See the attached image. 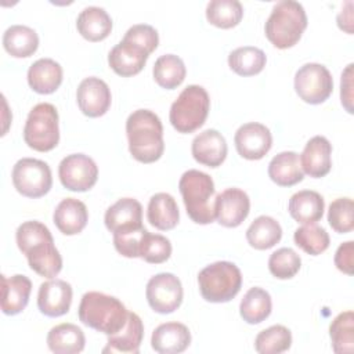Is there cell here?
<instances>
[{"label":"cell","mask_w":354,"mask_h":354,"mask_svg":"<svg viewBox=\"0 0 354 354\" xmlns=\"http://www.w3.org/2000/svg\"><path fill=\"white\" fill-rule=\"evenodd\" d=\"M18 249L26 256L29 267L44 278H54L62 268V257L54 246L50 230L40 221L22 223L15 232Z\"/></svg>","instance_id":"6da1fadb"},{"label":"cell","mask_w":354,"mask_h":354,"mask_svg":"<svg viewBox=\"0 0 354 354\" xmlns=\"http://www.w3.org/2000/svg\"><path fill=\"white\" fill-rule=\"evenodd\" d=\"M129 151L141 163L156 162L165 149L163 126L149 109H137L126 120Z\"/></svg>","instance_id":"7a4b0ae2"},{"label":"cell","mask_w":354,"mask_h":354,"mask_svg":"<svg viewBox=\"0 0 354 354\" xmlns=\"http://www.w3.org/2000/svg\"><path fill=\"white\" fill-rule=\"evenodd\" d=\"M77 315L86 326L109 336L126 325L129 311L115 296L101 292H87L82 296Z\"/></svg>","instance_id":"3957f363"},{"label":"cell","mask_w":354,"mask_h":354,"mask_svg":"<svg viewBox=\"0 0 354 354\" xmlns=\"http://www.w3.org/2000/svg\"><path fill=\"white\" fill-rule=\"evenodd\" d=\"M178 189L183 196L187 214L196 224H210L216 218L214 183L203 171L187 170L180 181Z\"/></svg>","instance_id":"277c9868"},{"label":"cell","mask_w":354,"mask_h":354,"mask_svg":"<svg viewBox=\"0 0 354 354\" xmlns=\"http://www.w3.org/2000/svg\"><path fill=\"white\" fill-rule=\"evenodd\" d=\"M306 28L307 15L304 7L295 0H282L272 7L266 21L264 32L277 48H289L300 40Z\"/></svg>","instance_id":"5b68a950"},{"label":"cell","mask_w":354,"mask_h":354,"mask_svg":"<svg viewBox=\"0 0 354 354\" xmlns=\"http://www.w3.org/2000/svg\"><path fill=\"white\" fill-rule=\"evenodd\" d=\"M199 292L206 301L225 303L241 290V270L231 261H216L198 274Z\"/></svg>","instance_id":"8992f818"},{"label":"cell","mask_w":354,"mask_h":354,"mask_svg":"<svg viewBox=\"0 0 354 354\" xmlns=\"http://www.w3.org/2000/svg\"><path fill=\"white\" fill-rule=\"evenodd\" d=\"M209 109L207 91L202 86L189 84L171 104L169 119L178 133H192L205 123Z\"/></svg>","instance_id":"52a82bcc"},{"label":"cell","mask_w":354,"mask_h":354,"mask_svg":"<svg viewBox=\"0 0 354 354\" xmlns=\"http://www.w3.org/2000/svg\"><path fill=\"white\" fill-rule=\"evenodd\" d=\"M24 140L35 151L47 152L59 141L58 112L53 104L40 102L35 105L25 122Z\"/></svg>","instance_id":"ba28073f"},{"label":"cell","mask_w":354,"mask_h":354,"mask_svg":"<svg viewBox=\"0 0 354 354\" xmlns=\"http://www.w3.org/2000/svg\"><path fill=\"white\" fill-rule=\"evenodd\" d=\"M11 177L15 189L28 198H40L53 185L50 166L35 158L19 159L12 167Z\"/></svg>","instance_id":"9c48e42d"},{"label":"cell","mask_w":354,"mask_h":354,"mask_svg":"<svg viewBox=\"0 0 354 354\" xmlns=\"http://www.w3.org/2000/svg\"><path fill=\"white\" fill-rule=\"evenodd\" d=\"M295 90L307 104H321L333 91V79L326 66L308 62L300 66L295 75Z\"/></svg>","instance_id":"30bf717a"},{"label":"cell","mask_w":354,"mask_h":354,"mask_svg":"<svg viewBox=\"0 0 354 354\" xmlns=\"http://www.w3.org/2000/svg\"><path fill=\"white\" fill-rule=\"evenodd\" d=\"M145 296L149 307L159 314H170L183 303L181 281L171 272H160L149 278Z\"/></svg>","instance_id":"8fae6325"},{"label":"cell","mask_w":354,"mask_h":354,"mask_svg":"<svg viewBox=\"0 0 354 354\" xmlns=\"http://www.w3.org/2000/svg\"><path fill=\"white\" fill-rule=\"evenodd\" d=\"M61 184L75 192H84L94 187L98 177L95 162L84 153H72L65 156L58 166Z\"/></svg>","instance_id":"7c38bea8"},{"label":"cell","mask_w":354,"mask_h":354,"mask_svg":"<svg viewBox=\"0 0 354 354\" xmlns=\"http://www.w3.org/2000/svg\"><path fill=\"white\" fill-rule=\"evenodd\" d=\"M238 153L249 160L261 159L272 145V136L267 126L250 122L242 124L234 137Z\"/></svg>","instance_id":"4fadbf2b"},{"label":"cell","mask_w":354,"mask_h":354,"mask_svg":"<svg viewBox=\"0 0 354 354\" xmlns=\"http://www.w3.org/2000/svg\"><path fill=\"white\" fill-rule=\"evenodd\" d=\"M214 210L217 221L228 228L238 227L248 217L250 210V199L248 194L239 188H227L216 195Z\"/></svg>","instance_id":"5bb4252c"},{"label":"cell","mask_w":354,"mask_h":354,"mask_svg":"<svg viewBox=\"0 0 354 354\" xmlns=\"http://www.w3.org/2000/svg\"><path fill=\"white\" fill-rule=\"evenodd\" d=\"M111 98L108 84L95 76L83 79L76 91L77 105L88 118L102 116L111 106Z\"/></svg>","instance_id":"9a60e30c"},{"label":"cell","mask_w":354,"mask_h":354,"mask_svg":"<svg viewBox=\"0 0 354 354\" xmlns=\"http://www.w3.org/2000/svg\"><path fill=\"white\" fill-rule=\"evenodd\" d=\"M104 221L112 234L142 228V206L134 198H122L106 209Z\"/></svg>","instance_id":"2e32d148"},{"label":"cell","mask_w":354,"mask_h":354,"mask_svg":"<svg viewBox=\"0 0 354 354\" xmlns=\"http://www.w3.org/2000/svg\"><path fill=\"white\" fill-rule=\"evenodd\" d=\"M72 304V286L62 279H50L40 285L37 307L47 317L66 314Z\"/></svg>","instance_id":"e0dca14e"},{"label":"cell","mask_w":354,"mask_h":354,"mask_svg":"<svg viewBox=\"0 0 354 354\" xmlns=\"http://www.w3.org/2000/svg\"><path fill=\"white\" fill-rule=\"evenodd\" d=\"M332 145L324 136L310 138L300 155L303 173L314 178H321L330 171L332 167Z\"/></svg>","instance_id":"ac0fdd59"},{"label":"cell","mask_w":354,"mask_h":354,"mask_svg":"<svg viewBox=\"0 0 354 354\" xmlns=\"http://www.w3.org/2000/svg\"><path fill=\"white\" fill-rule=\"evenodd\" d=\"M191 151L198 163L209 167H217L225 160L227 141L217 130L207 129L194 138Z\"/></svg>","instance_id":"d6986e66"},{"label":"cell","mask_w":354,"mask_h":354,"mask_svg":"<svg viewBox=\"0 0 354 354\" xmlns=\"http://www.w3.org/2000/svg\"><path fill=\"white\" fill-rule=\"evenodd\" d=\"M148 57L138 46L122 40L109 51L108 64L116 75L129 77L141 72Z\"/></svg>","instance_id":"ffe728a7"},{"label":"cell","mask_w":354,"mask_h":354,"mask_svg":"<svg viewBox=\"0 0 354 354\" xmlns=\"http://www.w3.org/2000/svg\"><path fill=\"white\" fill-rule=\"evenodd\" d=\"M191 343L189 329L180 322H166L155 328L151 337L152 348L159 354L183 353Z\"/></svg>","instance_id":"44dd1931"},{"label":"cell","mask_w":354,"mask_h":354,"mask_svg":"<svg viewBox=\"0 0 354 354\" xmlns=\"http://www.w3.org/2000/svg\"><path fill=\"white\" fill-rule=\"evenodd\" d=\"M30 290L32 282L28 277L1 275V311L7 315L19 314L29 301Z\"/></svg>","instance_id":"7402d4cb"},{"label":"cell","mask_w":354,"mask_h":354,"mask_svg":"<svg viewBox=\"0 0 354 354\" xmlns=\"http://www.w3.org/2000/svg\"><path fill=\"white\" fill-rule=\"evenodd\" d=\"M55 227L65 235H76L87 224L88 213L86 205L75 198L62 199L53 214Z\"/></svg>","instance_id":"603a6c76"},{"label":"cell","mask_w":354,"mask_h":354,"mask_svg":"<svg viewBox=\"0 0 354 354\" xmlns=\"http://www.w3.org/2000/svg\"><path fill=\"white\" fill-rule=\"evenodd\" d=\"M144 336V325L141 318L129 311V317L126 325L116 333L108 336L106 347L102 353H126V354H137L140 351L141 340Z\"/></svg>","instance_id":"cb8c5ba5"},{"label":"cell","mask_w":354,"mask_h":354,"mask_svg":"<svg viewBox=\"0 0 354 354\" xmlns=\"http://www.w3.org/2000/svg\"><path fill=\"white\" fill-rule=\"evenodd\" d=\"M28 83L39 94H51L62 83V68L51 58H40L29 66Z\"/></svg>","instance_id":"d4e9b609"},{"label":"cell","mask_w":354,"mask_h":354,"mask_svg":"<svg viewBox=\"0 0 354 354\" xmlns=\"http://www.w3.org/2000/svg\"><path fill=\"white\" fill-rule=\"evenodd\" d=\"M325 202L324 198L311 189H303L293 194L288 203L289 214L301 224H314L322 218Z\"/></svg>","instance_id":"484cf974"},{"label":"cell","mask_w":354,"mask_h":354,"mask_svg":"<svg viewBox=\"0 0 354 354\" xmlns=\"http://www.w3.org/2000/svg\"><path fill=\"white\" fill-rule=\"evenodd\" d=\"M79 33L88 41H100L108 37L112 30V19L109 14L97 6L86 7L76 19Z\"/></svg>","instance_id":"4316f807"},{"label":"cell","mask_w":354,"mask_h":354,"mask_svg":"<svg viewBox=\"0 0 354 354\" xmlns=\"http://www.w3.org/2000/svg\"><path fill=\"white\" fill-rule=\"evenodd\" d=\"M147 218L151 225L160 231L173 230L180 218L176 199L167 192H158L152 195L147 209Z\"/></svg>","instance_id":"83f0119b"},{"label":"cell","mask_w":354,"mask_h":354,"mask_svg":"<svg viewBox=\"0 0 354 354\" xmlns=\"http://www.w3.org/2000/svg\"><path fill=\"white\" fill-rule=\"evenodd\" d=\"M84 344V333L75 324L55 325L47 335V346L55 354H77L83 351Z\"/></svg>","instance_id":"f1b7e54d"},{"label":"cell","mask_w":354,"mask_h":354,"mask_svg":"<svg viewBox=\"0 0 354 354\" xmlns=\"http://www.w3.org/2000/svg\"><path fill=\"white\" fill-rule=\"evenodd\" d=\"M270 178L281 187H292L304 177L300 158L293 151H283L275 155L268 165Z\"/></svg>","instance_id":"f546056e"},{"label":"cell","mask_w":354,"mask_h":354,"mask_svg":"<svg viewBox=\"0 0 354 354\" xmlns=\"http://www.w3.org/2000/svg\"><path fill=\"white\" fill-rule=\"evenodd\" d=\"M3 46L12 57L26 58L37 50L39 36L26 25H11L3 35Z\"/></svg>","instance_id":"4dcf8cb0"},{"label":"cell","mask_w":354,"mask_h":354,"mask_svg":"<svg viewBox=\"0 0 354 354\" xmlns=\"http://www.w3.org/2000/svg\"><path fill=\"white\" fill-rule=\"evenodd\" d=\"M282 238L279 223L270 216H259L246 230L249 245L257 250H266L278 243Z\"/></svg>","instance_id":"1f68e13d"},{"label":"cell","mask_w":354,"mask_h":354,"mask_svg":"<svg viewBox=\"0 0 354 354\" xmlns=\"http://www.w3.org/2000/svg\"><path fill=\"white\" fill-rule=\"evenodd\" d=\"M272 303L271 296L267 290L254 286L250 288L239 304V313L243 321L248 324H260L271 314Z\"/></svg>","instance_id":"d6a6232c"},{"label":"cell","mask_w":354,"mask_h":354,"mask_svg":"<svg viewBox=\"0 0 354 354\" xmlns=\"http://www.w3.org/2000/svg\"><path fill=\"white\" fill-rule=\"evenodd\" d=\"M267 57L263 50L253 46H243L232 50L228 55L230 68L239 76H253L263 71Z\"/></svg>","instance_id":"836d02e7"},{"label":"cell","mask_w":354,"mask_h":354,"mask_svg":"<svg viewBox=\"0 0 354 354\" xmlns=\"http://www.w3.org/2000/svg\"><path fill=\"white\" fill-rule=\"evenodd\" d=\"M152 72L155 82L160 87L173 90L184 82L187 69L180 57L174 54H165L155 61Z\"/></svg>","instance_id":"e575fe53"},{"label":"cell","mask_w":354,"mask_h":354,"mask_svg":"<svg viewBox=\"0 0 354 354\" xmlns=\"http://www.w3.org/2000/svg\"><path fill=\"white\" fill-rule=\"evenodd\" d=\"M332 348L336 354H351L354 351V313H340L329 326Z\"/></svg>","instance_id":"d590c367"},{"label":"cell","mask_w":354,"mask_h":354,"mask_svg":"<svg viewBox=\"0 0 354 354\" xmlns=\"http://www.w3.org/2000/svg\"><path fill=\"white\" fill-rule=\"evenodd\" d=\"M243 17V7L238 0H212L206 6L207 21L221 29L234 28Z\"/></svg>","instance_id":"8d00e7d4"},{"label":"cell","mask_w":354,"mask_h":354,"mask_svg":"<svg viewBox=\"0 0 354 354\" xmlns=\"http://www.w3.org/2000/svg\"><path fill=\"white\" fill-rule=\"evenodd\" d=\"M292 333L283 325H272L261 330L254 339V348L260 354H279L290 348Z\"/></svg>","instance_id":"74e56055"},{"label":"cell","mask_w":354,"mask_h":354,"mask_svg":"<svg viewBox=\"0 0 354 354\" xmlns=\"http://www.w3.org/2000/svg\"><path fill=\"white\" fill-rule=\"evenodd\" d=\"M295 243L311 256H318L329 248L330 239L325 228L314 224H304L293 234Z\"/></svg>","instance_id":"f35d334b"},{"label":"cell","mask_w":354,"mask_h":354,"mask_svg":"<svg viewBox=\"0 0 354 354\" xmlns=\"http://www.w3.org/2000/svg\"><path fill=\"white\" fill-rule=\"evenodd\" d=\"M301 266L300 256L290 248H281L271 253L268 259V270L278 279L293 278Z\"/></svg>","instance_id":"ab89813d"},{"label":"cell","mask_w":354,"mask_h":354,"mask_svg":"<svg viewBox=\"0 0 354 354\" xmlns=\"http://www.w3.org/2000/svg\"><path fill=\"white\" fill-rule=\"evenodd\" d=\"M171 254L170 241L160 234H151L145 231L140 243V257L147 263H165Z\"/></svg>","instance_id":"60d3db41"},{"label":"cell","mask_w":354,"mask_h":354,"mask_svg":"<svg viewBox=\"0 0 354 354\" xmlns=\"http://www.w3.org/2000/svg\"><path fill=\"white\" fill-rule=\"evenodd\" d=\"M354 202L351 198L335 199L328 210V221L332 230L339 234H346L354 228Z\"/></svg>","instance_id":"b9f144b4"},{"label":"cell","mask_w":354,"mask_h":354,"mask_svg":"<svg viewBox=\"0 0 354 354\" xmlns=\"http://www.w3.org/2000/svg\"><path fill=\"white\" fill-rule=\"evenodd\" d=\"M122 40L138 46L149 55L158 47L159 36L153 26L147 24H137L127 29Z\"/></svg>","instance_id":"7bdbcfd3"},{"label":"cell","mask_w":354,"mask_h":354,"mask_svg":"<svg viewBox=\"0 0 354 354\" xmlns=\"http://www.w3.org/2000/svg\"><path fill=\"white\" fill-rule=\"evenodd\" d=\"M145 231L147 230L142 227L134 231L113 234L115 249L124 257H140V243Z\"/></svg>","instance_id":"ee69618b"},{"label":"cell","mask_w":354,"mask_h":354,"mask_svg":"<svg viewBox=\"0 0 354 354\" xmlns=\"http://www.w3.org/2000/svg\"><path fill=\"white\" fill-rule=\"evenodd\" d=\"M335 266L339 271L353 275L354 272V242L347 241L342 243L335 253Z\"/></svg>","instance_id":"f6af8a7d"},{"label":"cell","mask_w":354,"mask_h":354,"mask_svg":"<svg viewBox=\"0 0 354 354\" xmlns=\"http://www.w3.org/2000/svg\"><path fill=\"white\" fill-rule=\"evenodd\" d=\"M353 64H348L342 73L340 100L348 113H353Z\"/></svg>","instance_id":"bcb514c9"},{"label":"cell","mask_w":354,"mask_h":354,"mask_svg":"<svg viewBox=\"0 0 354 354\" xmlns=\"http://www.w3.org/2000/svg\"><path fill=\"white\" fill-rule=\"evenodd\" d=\"M351 6L353 3L348 6V10L342 8V14L337 15V25L340 29L346 30L347 33H351V24H353V14H351Z\"/></svg>","instance_id":"7dc6e473"}]
</instances>
